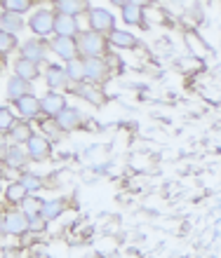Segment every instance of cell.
Returning <instances> with one entry per match:
<instances>
[{"instance_id": "11", "label": "cell", "mask_w": 221, "mask_h": 258, "mask_svg": "<svg viewBox=\"0 0 221 258\" xmlns=\"http://www.w3.org/2000/svg\"><path fill=\"white\" fill-rule=\"evenodd\" d=\"M66 82H69L66 68L57 66V63H49V68H47V87L49 89H62V87H66Z\"/></svg>"}, {"instance_id": "7", "label": "cell", "mask_w": 221, "mask_h": 258, "mask_svg": "<svg viewBox=\"0 0 221 258\" xmlns=\"http://www.w3.org/2000/svg\"><path fill=\"white\" fill-rule=\"evenodd\" d=\"M28 230V216L24 211H12L5 216V232L12 235H24Z\"/></svg>"}, {"instance_id": "21", "label": "cell", "mask_w": 221, "mask_h": 258, "mask_svg": "<svg viewBox=\"0 0 221 258\" xmlns=\"http://www.w3.org/2000/svg\"><path fill=\"white\" fill-rule=\"evenodd\" d=\"M28 195V190L24 188V183L21 181H17V183H10L7 185V190H5V197L10 200V202H24Z\"/></svg>"}, {"instance_id": "24", "label": "cell", "mask_w": 221, "mask_h": 258, "mask_svg": "<svg viewBox=\"0 0 221 258\" xmlns=\"http://www.w3.org/2000/svg\"><path fill=\"white\" fill-rule=\"evenodd\" d=\"M66 75H69L71 80H83L85 78V59H73V61L66 63Z\"/></svg>"}, {"instance_id": "17", "label": "cell", "mask_w": 221, "mask_h": 258, "mask_svg": "<svg viewBox=\"0 0 221 258\" xmlns=\"http://www.w3.org/2000/svg\"><path fill=\"white\" fill-rule=\"evenodd\" d=\"M10 134H12V139H14L17 143H28L31 139H33L31 124H26V122H14L12 129H10Z\"/></svg>"}, {"instance_id": "26", "label": "cell", "mask_w": 221, "mask_h": 258, "mask_svg": "<svg viewBox=\"0 0 221 258\" xmlns=\"http://www.w3.org/2000/svg\"><path fill=\"white\" fill-rule=\"evenodd\" d=\"M14 122H17V120H14L12 110L7 108V106H0V134H5V132H10Z\"/></svg>"}, {"instance_id": "18", "label": "cell", "mask_w": 221, "mask_h": 258, "mask_svg": "<svg viewBox=\"0 0 221 258\" xmlns=\"http://www.w3.org/2000/svg\"><path fill=\"white\" fill-rule=\"evenodd\" d=\"M123 19L125 24H141V7L137 5V3H123Z\"/></svg>"}, {"instance_id": "27", "label": "cell", "mask_w": 221, "mask_h": 258, "mask_svg": "<svg viewBox=\"0 0 221 258\" xmlns=\"http://www.w3.org/2000/svg\"><path fill=\"white\" fill-rule=\"evenodd\" d=\"M14 47H17V38H14V33H7V31L0 28V54L12 52Z\"/></svg>"}, {"instance_id": "32", "label": "cell", "mask_w": 221, "mask_h": 258, "mask_svg": "<svg viewBox=\"0 0 221 258\" xmlns=\"http://www.w3.org/2000/svg\"><path fill=\"white\" fill-rule=\"evenodd\" d=\"M3 141H5V139H3V134H0V150L5 148V143H3Z\"/></svg>"}, {"instance_id": "13", "label": "cell", "mask_w": 221, "mask_h": 258, "mask_svg": "<svg viewBox=\"0 0 221 258\" xmlns=\"http://www.w3.org/2000/svg\"><path fill=\"white\" fill-rule=\"evenodd\" d=\"M28 94H31V85L14 75L12 80H10V85H7V96H10L12 101H19V99H24V96H28Z\"/></svg>"}, {"instance_id": "9", "label": "cell", "mask_w": 221, "mask_h": 258, "mask_svg": "<svg viewBox=\"0 0 221 258\" xmlns=\"http://www.w3.org/2000/svg\"><path fill=\"white\" fill-rule=\"evenodd\" d=\"M14 73H17V78H21V80H35L38 75H40V68H38V63L35 61H28V59H17L14 61Z\"/></svg>"}, {"instance_id": "14", "label": "cell", "mask_w": 221, "mask_h": 258, "mask_svg": "<svg viewBox=\"0 0 221 258\" xmlns=\"http://www.w3.org/2000/svg\"><path fill=\"white\" fill-rule=\"evenodd\" d=\"M42 56H45V45L38 40H28L24 42V47H21V59H28V61H42Z\"/></svg>"}, {"instance_id": "2", "label": "cell", "mask_w": 221, "mask_h": 258, "mask_svg": "<svg viewBox=\"0 0 221 258\" xmlns=\"http://www.w3.org/2000/svg\"><path fill=\"white\" fill-rule=\"evenodd\" d=\"M54 19H57L54 12H49V10H38V12H33L28 26H31V31L38 35H49V33H54Z\"/></svg>"}, {"instance_id": "3", "label": "cell", "mask_w": 221, "mask_h": 258, "mask_svg": "<svg viewBox=\"0 0 221 258\" xmlns=\"http://www.w3.org/2000/svg\"><path fill=\"white\" fill-rule=\"evenodd\" d=\"M113 24H116V21H113V14L106 12V10H101V7H94V10L90 12V26H92L94 33L101 35L104 31H111V33H113V31H116Z\"/></svg>"}, {"instance_id": "1", "label": "cell", "mask_w": 221, "mask_h": 258, "mask_svg": "<svg viewBox=\"0 0 221 258\" xmlns=\"http://www.w3.org/2000/svg\"><path fill=\"white\" fill-rule=\"evenodd\" d=\"M78 52H83L87 59H99V54H104V38L94 31L78 35Z\"/></svg>"}, {"instance_id": "22", "label": "cell", "mask_w": 221, "mask_h": 258, "mask_svg": "<svg viewBox=\"0 0 221 258\" xmlns=\"http://www.w3.org/2000/svg\"><path fill=\"white\" fill-rule=\"evenodd\" d=\"M54 7L59 10V14H69V17H76L80 10H87V3H76V0H69V3H54Z\"/></svg>"}, {"instance_id": "16", "label": "cell", "mask_w": 221, "mask_h": 258, "mask_svg": "<svg viewBox=\"0 0 221 258\" xmlns=\"http://www.w3.org/2000/svg\"><path fill=\"white\" fill-rule=\"evenodd\" d=\"M5 157H7V164L10 167H24V164L28 162V153H24V150L19 148V146H12V148L5 150Z\"/></svg>"}, {"instance_id": "8", "label": "cell", "mask_w": 221, "mask_h": 258, "mask_svg": "<svg viewBox=\"0 0 221 258\" xmlns=\"http://www.w3.org/2000/svg\"><path fill=\"white\" fill-rule=\"evenodd\" d=\"M49 150H52V146H49V141L42 139V136H33V139L26 143V153H28V157H33V160H45V157L49 155Z\"/></svg>"}, {"instance_id": "23", "label": "cell", "mask_w": 221, "mask_h": 258, "mask_svg": "<svg viewBox=\"0 0 221 258\" xmlns=\"http://www.w3.org/2000/svg\"><path fill=\"white\" fill-rule=\"evenodd\" d=\"M0 24H3V31H19L21 28V19L19 14H12V12H3L0 14Z\"/></svg>"}, {"instance_id": "12", "label": "cell", "mask_w": 221, "mask_h": 258, "mask_svg": "<svg viewBox=\"0 0 221 258\" xmlns=\"http://www.w3.org/2000/svg\"><path fill=\"white\" fill-rule=\"evenodd\" d=\"M106 68L108 66H106L101 59H85V78H87V80H94V82L104 80Z\"/></svg>"}, {"instance_id": "28", "label": "cell", "mask_w": 221, "mask_h": 258, "mask_svg": "<svg viewBox=\"0 0 221 258\" xmlns=\"http://www.w3.org/2000/svg\"><path fill=\"white\" fill-rule=\"evenodd\" d=\"M3 7L12 14H21V12H26V10H31V3L28 0H7V3H3Z\"/></svg>"}, {"instance_id": "25", "label": "cell", "mask_w": 221, "mask_h": 258, "mask_svg": "<svg viewBox=\"0 0 221 258\" xmlns=\"http://www.w3.org/2000/svg\"><path fill=\"white\" fill-rule=\"evenodd\" d=\"M42 200H38V197H31V200H24V214H26L28 218L31 216H40V211H42Z\"/></svg>"}, {"instance_id": "30", "label": "cell", "mask_w": 221, "mask_h": 258, "mask_svg": "<svg viewBox=\"0 0 221 258\" xmlns=\"http://www.w3.org/2000/svg\"><path fill=\"white\" fill-rule=\"evenodd\" d=\"M42 228H45V218L42 216H31L28 218V230H42Z\"/></svg>"}, {"instance_id": "31", "label": "cell", "mask_w": 221, "mask_h": 258, "mask_svg": "<svg viewBox=\"0 0 221 258\" xmlns=\"http://www.w3.org/2000/svg\"><path fill=\"white\" fill-rule=\"evenodd\" d=\"M5 235V218H0V237Z\"/></svg>"}, {"instance_id": "19", "label": "cell", "mask_w": 221, "mask_h": 258, "mask_svg": "<svg viewBox=\"0 0 221 258\" xmlns=\"http://www.w3.org/2000/svg\"><path fill=\"white\" fill-rule=\"evenodd\" d=\"M108 40L113 42L116 47H123V49L125 47H137V38L132 33H127V31H113Z\"/></svg>"}, {"instance_id": "29", "label": "cell", "mask_w": 221, "mask_h": 258, "mask_svg": "<svg viewBox=\"0 0 221 258\" xmlns=\"http://www.w3.org/2000/svg\"><path fill=\"white\" fill-rule=\"evenodd\" d=\"M21 183H24V188H26V190H31V192H35V190H40V188H42L40 178H38V176H31V174H26V176L21 178Z\"/></svg>"}, {"instance_id": "5", "label": "cell", "mask_w": 221, "mask_h": 258, "mask_svg": "<svg viewBox=\"0 0 221 258\" xmlns=\"http://www.w3.org/2000/svg\"><path fill=\"white\" fill-rule=\"evenodd\" d=\"M52 49L57 52V56H62L66 61L78 59V42L73 38H54L52 40Z\"/></svg>"}, {"instance_id": "20", "label": "cell", "mask_w": 221, "mask_h": 258, "mask_svg": "<svg viewBox=\"0 0 221 258\" xmlns=\"http://www.w3.org/2000/svg\"><path fill=\"white\" fill-rule=\"evenodd\" d=\"M62 211H64V202H62V200H47V202L42 204L40 216L45 218V221H52V218H57Z\"/></svg>"}, {"instance_id": "4", "label": "cell", "mask_w": 221, "mask_h": 258, "mask_svg": "<svg viewBox=\"0 0 221 258\" xmlns=\"http://www.w3.org/2000/svg\"><path fill=\"white\" fill-rule=\"evenodd\" d=\"M40 106H42V113L49 117H59L62 115V110L66 108V99L62 94H57V92H47V94L40 99Z\"/></svg>"}, {"instance_id": "15", "label": "cell", "mask_w": 221, "mask_h": 258, "mask_svg": "<svg viewBox=\"0 0 221 258\" xmlns=\"http://www.w3.org/2000/svg\"><path fill=\"white\" fill-rule=\"evenodd\" d=\"M57 124L62 129H76L78 124H80V113H78L76 108H69V106H66V108L62 110V115L57 117Z\"/></svg>"}, {"instance_id": "6", "label": "cell", "mask_w": 221, "mask_h": 258, "mask_svg": "<svg viewBox=\"0 0 221 258\" xmlns=\"http://www.w3.org/2000/svg\"><path fill=\"white\" fill-rule=\"evenodd\" d=\"M54 33L57 38H73L78 33V21L76 17H69V14H57L54 19Z\"/></svg>"}, {"instance_id": "10", "label": "cell", "mask_w": 221, "mask_h": 258, "mask_svg": "<svg viewBox=\"0 0 221 258\" xmlns=\"http://www.w3.org/2000/svg\"><path fill=\"white\" fill-rule=\"evenodd\" d=\"M17 110H19L24 117H35L42 113V106H40V99H35L33 94L24 96V99H19L17 101Z\"/></svg>"}]
</instances>
